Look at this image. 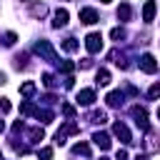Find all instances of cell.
I'll return each mask as SVG.
<instances>
[{"label":"cell","mask_w":160,"mask_h":160,"mask_svg":"<svg viewBox=\"0 0 160 160\" xmlns=\"http://www.w3.org/2000/svg\"><path fill=\"white\" fill-rule=\"evenodd\" d=\"M92 140H95V145H100L102 150H108V148H110V135H108V132H95V135H92Z\"/></svg>","instance_id":"9"},{"label":"cell","mask_w":160,"mask_h":160,"mask_svg":"<svg viewBox=\"0 0 160 160\" xmlns=\"http://www.w3.org/2000/svg\"><path fill=\"white\" fill-rule=\"evenodd\" d=\"M52 25L55 28H62V25H68V10H55V20H52Z\"/></svg>","instance_id":"10"},{"label":"cell","mask_w":160,"mask_h":160,"mask_svg":"<svg viewBox=\"0 0 160 160\" xmlns=\"http://www.w3.org/2000/svg\"><path fill=\"white\" fill-rule=\"evenodd\" d=\"M100 2H110V0H100Z\"/></svg>","instance_id":"26"},{"label":"cell","mask_w":160,"mask_h":160,"mask_svg":"<svg viewBox=\"0 0 160 160\" xmlns=\"http://www.w3.org/2000/svg\"><path fill=\"white\" fill-rule=\"evenodd\" d=\"M132 115H135V122H138L142 130H148V128H150V125H148V112H145V108L132 105Z\"/></svg>","instance_id":"3"},{"label":"cell","mask_w":160,"mask_h":160,"mask_svg":"<svg viewBox=\"0 0 160 160\" xmlns=\"http://www.w3.org/2000/svg\"><path fill=\"white\" fill-rule=\"evenodd\" d=\"M20 92H22L25 98H30V95L35 92V82H30V80H28V82H22V85H20Z\"/></svg>","instance_id":"14"},{"label":"cell","mask_w":160,"mask_h":160,"mask_svg":"<svg viewBox=\"0 0 160 160\" xmlns=\"http://www.w3.org/2000/svg\"><path fill=\"white\" fill-rule=\"evenodd\" d=\"M110 38H112V40H120V38H122V30H120V28H112V30H110Z\"/></svg>","instance_id":"18"},{"label":"cell","mask_w":160,"mask_h":160,"mask_svg":"<svg viewBox=\"0 0 160 160\" xmlns=\"http://www.w3.org/2000/svg\"><path fill=\"white\" fill-rule=\"evenodd\" d=\"M135 160H148V155H138V158H135Z\"/></svg>","instance_id":"24"},{"label":"cell","mask_w":160,"mask_h":160,"mask_svg":"<svg viewBox=\"0 0 160 160\" xmlns=\"http://www.w3.org/2000/svg\"><path fill=\"white\" fill-rule=\"evenodd\" d=\"M112 132H115L122 142H132V135H130V130H128L125 122H115V125H112Z\"/></svg>","instance_id":"4"},{"label":"cell","mask_w":160,"mask_h":160,"mask_svg":"<svg viewBox=\"0 0 160 160\" xmlns=\"http://www.w3.org/2000/svg\"><path fill=\"white\" fill-rule=\"evenodd\" d=\"M60 70H62V72H70V70H72V62H68V60L60 62Z\"/></svg>","instance_id":"21"},{"label":"cell","mask_w":160,"mask_h":160,"mask_svg":"<svg viewBox=\"0 0 160 160\" xmlns=\"http://www.w3.org/2000/svg\"><path fill=\"white\" fill-rule=\"evenodd\" d=\"M158 92H160V85L155 82V85L150 88V100H155V98H158Z\"/></svg>","instance_id":"20"},{"label":"cell","mask_w":160,"mask_h":160,"mask_svg":"<svg viewBox=\"0 0 160 160\" xmlns=\"http://www.w3.org/2000/svg\"><path fill=\"white\" fill-rule=\"evenodd\" d=\"M152 18H155V2L148 0L145 8H142V20H145V22H152Z\"/></svg>","instance_id":"8"},{"label":"cell","mask_w":160,"mask_h":160,"mask_svg":"<svg viewBox=\"0 0 160 160\" xmlns=\"http://www.w3.org/2000/svg\"><path fill=\"white\" fill-rule=\"evenodd\" d=\"M2 130H5V122H2V120H0V132H2Z\"/></svg>","instance_id":"25"},{"label":"cell","mask_w":160,"mask_h":160,"mask_svg":"<svg viewBox=\"0 0 160 160\" xmlns=\"http://www.w3.org/2000/svg\"><path fill=\"white\" fill-rule=\"evenodd\" d=\"M62 50H68V52H72V50H78V42H75V38H68V40L62 42Z\"/></svg>","instance_id":"16"},{"label":"cell","mask_w":160,"mask_h":160,"mask_svg":"<svg viewBox=\"0 0 160 160\" xmlns=\"http://www.w3.org/2000/svg\"><path fill=\"white\" fill-rule=\"evenodd\" d=\"M40 158H42V160H50V158H52V150H50V148H42V150H40Z\"/></svg>","instance_id":"19"},{"label":"cell","mask_w":160,"mask_h":160,"mask_svg":"<svg viewBox=\"0 0 160 160\" xmlns=\"http://www.w3.org/2000/svg\"><path fill=\"white\" fill-rule=\"evenodd\" d=\"M35 50H38L42 58H48V60H55V50H52V45H50L48 40H40V42L35 45Z\"/></svg>","instance_id":"5"},{"label":"cell","mask_w":160,"mask_h":160,"mask_svg":"<svg viewBox=\"0 0 160 160\" xmlns=\"http://www.w3.org/2000/svg\"><path fill=\"white\" fill-rule=\"evenodd\" d=\"M28 8H30V12H32L35 18H42V15H45V5H38V2H28Z\"/></svg>","instance_id":"12"},{"label":"cell","mask_w":160,"mask_h":160,"mask_svg":"<svg viewBox=\"0 0 160 160\" xmlns=\"http://www.w3.org/2000/svg\"><path fill=\"white\" fill-rule=\"evenodd\" d=\"M100 160H105V158H100Z\"/></svg>","instance_id":"28"},{"label":"cell","mask_w":160,"mask_h":160,"mask_svg":"<svg viewBox=\"0 0 160 160\" xmlns=\"http://www.w3.org/2000/svg\"><path fill=\"white\" fill-rule=\"evenodd\" d=\"M95 82H98V85H108V82H110V72H108V70H98Z\"/></svg>","instance_id":"13"},{"label":"cell","mask_w":160,"mask_h":160,"mask_svg":"<svg viewBox=\"0 0 160 160\" xmlns=\"http://www.w3.org/2000/svg\"><path fill=\"white\" fill-rule=\"evenodd\" d=\"M0 160H2V155H0Z\"/></svg>","instance_id":"27"},{"label":"cell","mask_w":160,"mask_h":160,"mask_svg":"<svg viewBox=\"0 0 160 160\" xmlns=\"http://www.w3.org/2000/svg\"><path fill=\"white\" fill-rule=\"evenodd\" d=\"M0 110H2V112H10V102H8V100H5V98H2V100H0Z\"/></svg>","instance_id":"22"},{"label":"cell","mask_w":160,"mask_h":160,"mask_svg":"<svg viewBox=\"0 0 160 160\" xmlns=\"http://www.w3.org/2000/svg\"><path fill=\"white\" fill-rule=\"evenodd\" d=\"M115 160H128V152H125V150H118V158H115Z\"/></svg>","instance_id":"23"},{"label":"cell","mask_w":160,"mask_h":160,"mask_svg":"<svg viewBox=\"0 0 160 160\" xmlns=\"http://www.w3.org/2000/svg\"><path fill=\"white\" fill-rule=\"evenodd\" d=\"M72 150H75V152H78V155H90V148H88V145H85V142H78V145H75V148H72Z\"/></svg>","instance_id":"17"},{"label":"cell","mask_w":160,"mask_h":160,"mask_svg":"<svg viewBox=\"0 0 160 160\" xmlns=\"http://www.w3.org/2000/svg\"><path fill=\"white\" fill-rule=\"evenodd\" d=\"M140 70H142V72H148V75H152V72L158 70L155 58H152V55H142V58H140Z\"/></svg>","instance_id":"2"},{"label":"cell","mask_w":160,"mask_h":160,"mask_svg":"<svg viewBox=\"0 0 160 160\" xmlns=\"http://www.w3.org/2000/svg\"><path fill=\"white\" fill-rule=\"evenodd\" d=\"M118 18H120V20H130V5L122 2V5L118 8Z\"/></svg>","instance_id":"15"},{"label":"cell","mask_w":160,"mask_h":160,"mask_svg":"<svg viewBox=\"0 0 160 160\" xmlns=\"http://www.w3.org/2000/svg\"><path fill=\"white\" fill-rule=\"evenodd\" d=\"M108 105H110V108H118V105H122V92H120V90L110 92V95H108Z\"/></svg>","instance_id":"11"},{"label":"cell","mask_w":160,"mask_h":160,"mask_svg":"<svg viewBox=\"0 0 160 160\" xmlns=\"http://www.w3.org/2000/svg\"><path fill=\"white\" fill-rule=\"evenodd\" d=\"M85 48H88V52H100L102 50V38H100V32H90L88 38H85Z\"/></svg>","instance_id":"1"},{"label":"cell","mask_w":160,"mask_h":160,"mask_svg":"<svg viewBox=\"0 0 160 160\" xmlns=\"http://www.w3.org/2000/svg\"><path fill=\"white\" fill-rule=\"evenodd\" d=\"M92 102H95V90L88 88V90H80V92H78V105H85V108H88V105H92Z\"/></svg>","instance_id":"6"},{"label":"cell","mask_w":160,"mask_h":160,"mask_svg":"<svg viewBox=\"0 0 160 160\" xmlns=\"http://www.w3.org/2000/svg\"><path fill=\"white\" fill-rule=\"evenodd\" d=\"M80 20H82L85 25H92V22H98V12H95L92 8H82V10H80Z\"/></svg>","instance_id":"7"}]
</instances>
